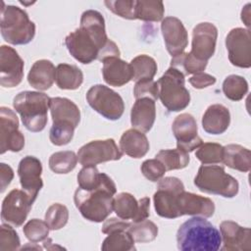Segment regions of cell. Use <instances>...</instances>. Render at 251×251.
<instances>
[{"label": "cell", "mask_w": 251, "mask_h": 251, "mask_svg": "<svg viewBox=\"0 0 251 251\" xmlns=\"http://www.w3.org/2000/svg\"><path fill=\"white\" fill-rule=\"evenodd\" d=\"M56 83L60 89H77L83 81V74L75 65L59 64L56 68Z\"/></svg>", "instance_id": "f1b7e54d"}, {"label": "cell", "mask_w": 251, "mask_h": 251, "mask_svg": "<svg viewBox=\"0 0 251 251\" xmlns=\"http://www.w3.org/2000/svg\"><path fill=\"white\" fill-rule=\"evenodd\" d=\"M86 100L95 112L110 121L119 120L125 111L121 95L103 84L91 86L86 93Z\"/></svg>", "instance_id": "9c48e42d"}, {"label": "cell", "mask_w": 251, "mask_h": 251, "mask_svg": "<svg viewBox=\"0 0 251 251\" xmlns=\"http://www.w3.org/2000/svg\"><path fill=\"white\" fill-rule=\"evenodd\" d=\"M14 177V172L13 169L5 164L1 163L0 164V191L4 192L6 187L11 183L12 179Z\"/></svg>", "instance_id": "c3c4849f"}, {"label": "cell", "mask_w": 251, "mask_h": 251, "mask_svg": "<svg viewBox=\"0 0 251 251\" xmlns=\"http://www.w3.org/2000/svg\"><path fill=\"white\" fill-rule=\"evenodd\" d=\"M164 12L162 1L135 0V19L145 22H159L163 20Z\"/></svg>", "instance_id": "4dcf8cb0"}, {"label": "cell", "mask_w": 251, "mask_h": 251, "mask_svg": "<svg viewBox=\"0 0 251 251\" xmlns=\"http://www.w3.org/2000/svg\"><path fill=\"white\" fill-rule=\"evenodd\" d=\"M132 71V80L140 81L146 79H153L157 73L156 61L145 54L138 55L129 63Z\"/></svg>", "instance_id": "f546056e"}, {"label": "cell", "mask_w": 251, "mask_h": 251, "mask_svg": "<svg viewBox=\"0 0 251 251\" xmlns=\"http://www.w3.org/2000/svg\"><path fill=\"white\" fill-rule=\"evenodd\" d=\"M140 203L134 196L127 192H121L114 197L113 211L116 215L123 220H131L136 223L139 215Z\"/></svg>", "instance_id": "83f0119b"}, {"label": "cell", "mask_w": 251, "mask_h": 251, "mask_svg": "<svg viewBox=\"0 0 251 251\" xmlns=\"http://www.w3.org/2000/svg\"><path fill=\"white\" fill-rule=\"evenodd\" d=\"M156 159H158L166 168V171L181 170L185 168L189 163V155L176 149H164L156 154Z\"/></svg>", "instance_id": "836d02e7"}, {"label": "cell", "mask_w": 251, "mask_h": 251, "mask_svg": "<svg viewBox=\"0 0 251 251\" xmlns=\"http://www.w3.org/2000/svg\"><path fill=\"white\" fill-rule=\"evenodd\" d=\"M68 220L69 210L65 205L60 203L52 204L45 213V222L52 230H58L64 227Z\"/></svg>", "instance_id": "ab89813d"}, {"label": "cell", "mask_w": 251, "mask_h": 251, "mask_svg": "<svg viewBox=\"0 0 251 251\" xmlns=\"http://www.w3.org/2000/svg\"><path fill=\"white\" fill-rule=\"evenodd\" d=\"M24 77V61L18 52L7 45L0 47V84L3 87H15Z\"/></svg>", "instance_id": "2e32d148"}, {"label": "cell", "mask_w": 251, "mask_h": 251, "mask_svg": "<svg viewBox=\"0 0 251 251\" xmlns=\"http://www.w3.org/2000/svg\"><path fill=\"white\" fill-rule=\"evenodd\" d=\"M250 30L243 27L232 28L226 37L229 62L238 68L251 67Z\"/></svg>", "instance_id": "4fadbf2b"}, {"label": "cell", "mask_w": 251, "mask_h": 251, "mask_svg": "<svg viewBox=\"0 0 251 251\" xmlns=\"http://www.w3.org/2000/svg\"><path fill=\"white\" fill-rule=\"evenodd\" d=\"M109 42L104 18L95 10L84 11L80 18L79 27L65 38L70 54L82 64L98 60Z\"/></svg>", "instance_id": "6da1fadb"}, {"label": "cell", "mask_w": 251, "mask_h": 251, "mask_svg": "<svg viewBox=\"0 0 251 251\" xmlns=\"http://www.w3.org/2000/svg\"><path fill=\"white\" fill-rule=\"evenodd\" d=\"M101 249L104 251H132L135 250L134 240L127 230H117L108 233Z\"/></svg>", "instance_id": "1f68e13d"}, {"label": "cell", "mask_w": 251, "mask_h": 251, "mask_svg": "<svg viewBox=\"0 0 251 251\" xmlns=\"http://www.w3.org/2000/svg\"><path fill=\"white\" fill-rule=\"evenodd\" d=\"M173 133L176 139V148L189 153L198 148L203 140L198 136V127L194 117L183 113L176 117L172 125Z\"/></svg>", "instance_id": "9a60e30c"}, {"label": "cell", "mask_w": 251, "mask_h": 251, "mask_svg": "<svg viewBox=\"0 0 251 251\" xmlns=\"http://www.w3.org/2000/svg\"><path fill=\"white\" fill-rule=\"evenodd\" d=\"M77 160L74 151L55 152L49 158V168L55 174H68L75 168Z\"/></svg>", "instance_id": "d590c367"}, {"label": "cell", "mask_w": 251, "mask_h": 251, "mask_svg": "<svg viewBox=\"0 0 251 251\" xmlns=\"http://www.w3.org/2000/svg\"><path fill=\"white\" fill-rule=\"evenodd\" d=\"M116 192V184L110 177L104 184L92 190H84L78 187L75 191L74 201L84 219L101 223L113 212V196Z\"/></svg>", "instance_id": "3957f363"}, {"label": "cell", "mask_w": 251, "mask_h": 251, "mask_svg": "<svg viewBox=\"0 0 251 251\" xmlns=\"http://www.w3.org/2000/svg\"><path fill=\"white\" fill-rule=\"evenodd\" d=\"M123 152L112 138L93 140L81 146L77 152L78 162L83 167L96 166L108 161L120 160Z\"/></svg>", "instance_id": "8fae6325"}, {"label": "cell", "mask_w": 251, "mask_h": 251, "mask_svg": "<svg viewBox=\"0 0 251 251\" xmlns=\"http://www.w3.org/2000/svg\"><path fill=\"white\" fill-rule=\"evenodd\" d=\"M184 76L181 72L170 67L157 81L159 98L171 112L181 111L189 105L190 94L184 86Z\"/></svg>", "instance_id": "ba28073f"}, {"label": "cell", "mask_w": 251, "mask_h": 251, "mask_svg": "<svg viewBox=\"0 0 251 251\" xmlns=\"http://www.w3.org/2000/svg\"><path fill=\"white\" fill-rule=\"evenodd\" d=\"M49 109L53 120L49 139L56 146L67 145L80 122V111L72 100L64 97L51 98Z\"/></svg>", "instance_id": "277c9868"}, {"label": "cell", "mask_w": 251, "mask_h": 251, "mask_svg": "<svg viewBox=\"0 0 251 251\" xmlns=\"http://www.w3.org/2000/svg\"><path fill=\"white\" fill-rule=\"evenodd\" d=\"M127 231L134 242L147 243L153 241L158 235V226L149 220H143L137 223H130Z\"/></svg>", "instance_id": "8d00e7d4"}, {"label": "cell", "mask_w": 251, "mask_h": 251, "mask_svg": "<svg viewBox=\"0 0 251 251\" xmlns=\"http://www.w3.org/2000/svg\"><path fill=\"white\" fill-rule=\"evenodd\" d=\"M49 226L45 221L32 219L24 226V233L31 242L44 241L49 234Z\"/></svg>", "instance_id": "60d3db41"}, {"label": "cell", "mask_w": 251, "mask_h": 251, "mask_svg": "<svg viewBox=\"0 0 251 251\" xmlns=\"http://www.w3.org/2000/svg\"><path fill=\"white\" fill-rule=\"evenodd\" d=\"M250 3L244 6V8L241 11V20L245 24V25L248 27L250 26Z\"/></svg>", "instance_id": "681fc988"}, {"label": "cell", "mask_w": 251, "mask_h": 251, "mask_svg": "<svg viewBox=\"0 0 251 251\" xmlns=\"http://www.w3.org/2000/svg\"><path fill=\"white\" fill-rule=\"evenodd\" d=\"M41 174L42 165L36 157L25 156L20 161L18 167L20 183L33 202L43 186Z\"/></svg>", "instance_id": "ac0fdd59"}, {"label": "cell", "mask_w": 251, "mask_h": 251, "mask_svg": "<svg viewBox=\"0 0 251 251\" xmlns=\"http://www.w3.org/2000/svg\"><path fill=\"white\" fill-rule=\"evenodd\" d=\"M176 210L178 217L189 215L210 218L214 215L215 204L208 197L184 190L176 198Z\"/></svg>", "instance_id": "44dd1931"}, {"label": "cell", "mask_w": 251, "mask_h": 251, "mask_svg": "<svg viewBox=\"0 0 251 251\" xmlns=\"http://www.w3.org/2000/svg\"><path fill=\"white\" fill-rule=\"evenodd\" d=\"M206 61H201L196 59L191 53H181L171 60V67L176 68L181 72L184 75H195L202 73L207 67Z\"/></svg>", "instance_id": "d6a6232c"}, {"label": "cell", "mask_w": 251, "mask_h": 251, "mask_svg": "<svg viewBox=\"0 0 251 251\" xmlns=\"http://www.w3.org/2000/svg\"><path fill=\"white\" fill-rule=\"evenodd\" d=\"M1 34L5 41L13 45H24L29 43L35 35V25L23 9L2 3Z\"/></svg>", "instance_id": "8992f818"}, {"label": "cell", "mask_w": 251, "mask_h": 251, "mask_svg": "<svg viewBox=\"0 0 251 251\" xmlns=\"http://www.w3.org/2000/svg\"><path fill=\"white\" fill-rule=\"evenodd\" d=\"M56 78V68L49 60L36 61L29 70L27 81L30 86L37 90L49 89Z\"/></svg>", "instance_id": "d4e9b609"}, {"label": "cell", "mask_w": 251, "mask_h": 251, "mask_svg": "<svg viewBox=\"0 0 251 251\" xmlns=\"http://www.w3.org/2000/svg\"><path fill=\"white\" fill-rule=\"evenodd\" d=\"M155 119V100L147 97L136 99L130 111V123L132 127L141 132H147L152 128Z\"/></svg>", "instance_id": "7402d4cb"}, {"label": "cell", "mask_w": 251, "mask_h": 251, "mask_svg": "<svg viewBox=\"0 0 251 251\" xmlns=\"http://www.w3.org/2000/svg\"><path fill=\"white\" fill-rule=\"evenodd\" d=\"M223 92L229 100L239 101L247 94L248 83L244 77L237 75H230L223 82Z\"/></svg>", "instance_id": "74e56055"}, {"label": "cell", "mask_w": 251, "mask_h": 251, "mask_svg": "<svg viewBox=\"0 0 251 251\" xmlns=\"http://www.w3.org/2000/svg\"><path fill=\"white\" fill-rule=\"evenodd\" d=\"M176 242L181 251H217L221 248L222 238L217 227L197 216L180 225Z\"/></svg>", "instance_id": "7a4b0ae2"}, {"label": "cell", "mask_w": 251, "mask_h": 251, "mask_svg": "<svg viewBox=\"0 0 251 251\" xmlns=\"http://www.w3.org/2000/svg\"><path fill=\"white\" fill-rule=\"evenodd\" d=\"M102 63V75L107 84L119 87L132 80L130 65L120 57H110L103 60Z\"/></svg>", "instance_id": "603a6c76"}, {"label": "cell", "mask_w": 251, "mask_h": 251, "mask_svg": "<svg viewBox=\"0 0 251 251\" xmlns=\"http://www.w3.org/2000/svg\"><path fill=\"white\" fill-rule=\"evenodd\" d=\"M195 186L202 192L232 198L238 193L239 184L236 178L225 172L224 167L202 165L194 177Z\"/></svg>", "instance_id": "52a82bcc"}, {"label": "cell", "mask_w": 251, "mask_h": 251, "mask_svg": "<svg viewBox=\"0 0 251 251\" xmlns=\"http://www.w3.org/2000/svg\"><path fill=\"white\" fill-rule=\"evenodd\" d=\"M32 204L33 201L25 191L20 189L11 190L2 202V222L16 227L21 226L26 220Z\"/></svg>", "instance_id": "7c38bea8"}, {"label": "cell", "mask_w": 251, "mask_h": 251, "mask_svg": "<svg viewBox=\"0 0 251 251\" xmlns=\"http://www.w3.org/2000/svg\"><path fill=\"white\" fill-rule=\"evenodd\" d=\"M50 97L39 91H23L13 100V106L21 115L22 122L26 129L39 132L47 124V112Z\"/></svg>", "instance_id": "5b68a950"}, {"label": "cell", "mask_w": 251, "mask_h": 251, "mask_svg": "<svg viewBox=\"0 0 251 251\" xmlns=\"http://www.w3.org/2000/svg\"><path fill=\"white\" fill-rule=\"evenodd\" d=\"M110 176L104 173H100L95 166L83 167L77 175L78 187L84 190L95 189L104 184Z\"/></svg>", "instance_id": "e575fe53"}, {"label": "cell", "mask_w": 251, "mask_h": 251, "mask_svg": "<svg viewBox=\"0 0 251 251\" xmlns=\"http://www.w3.org/2000/svg\"><path fill=\"white\" fill-rule=\"evenodd\" d=\"M223 163L233 170L247 173L251 168V152L239 144H228L224 147Z\"/></svg>", "instance_id": "4316f807"}, {"label": "cell", "mask_w": 251, "mask_h": 251, "mask_svg": "<svg viewBox=\"0 0 251 251\" xmlns=\"http://www.w3.org/2000/svg\"><path fill=\"white\" fill-rule=\"evenodd\" d=\"M182 191H184V185L179 178L175 176L161 178L158 183L157 191L153 196L157 215L166 219L177 218L176 198Z\"/></svg>", "instance_id": "30bf717a"}, {"label": "cell", "mask_w": 251, "mask_h": 251, "mask_svg": "<svg viewBox=\"0 0 251 251\" xmlns=\"http://www.w3.org/2000/svg\"><path fill=\"white\" fill-rule=\"evenodd\" d=\"M230 123V114L222 104H214L207 108L202 117L203 129L210 134L224 133Z\"/></svg>", "instance_id": "cb8c5ba5"}, {"label": "cell", "mask_w": 251, "mask_h": 251, "mask_svg": "<svg viewBox=\"0 0 251 251\" xmlns=\"http://www.w3.org/2000/svg\"><path fill=\"white\" fill-rule=\"evenodd\" d=\"M224 147L215 142L202 143L195 152L196 158L203 164H219L223 163Z\"/></svg>", "instance_id": "f35d334b"}, {"label": "cell", "mask_w": 251, "mask_h": 251, "mask_svg": "<svg viewBox=\"0 0 251 251\" xmlns=\"http://www.w3.org/2000/svg\"><path fill=\"white\" fill-rule=\"evenodd\" d=\"M223 251H242L251 249V230L232 221H224L220 225Z\"/></svg>", "instance_id": "ffe728a7"}, {"label": "cell", "mask_w": 251, "mask_h": 251, "mask_svg": "<svg viewBox=\"0 0 251 251\" xmlns=\"http://www.w3.org/2000/svg\"><path fill=\"white\" fill-rule=\"evenodd\" d=\"M129 226H130V223H128L126 220L120 219L119 217L118 218H111V219H108V220L106 219L103 226H102L101 231L103 233L108 234L110 232L117 231V230H127Z\"/></svg>", "instance_id": "bcb514c9"}, {"label": "cell", "mask_w": 251, "mask_h": 251, "mask_svg": "<svg viewBox=\"0 0 251 251\" xmlns=\"http://www.w3.org/2000/svg\"><path fill=\"white\" fill-rule=\"evenodd\" d=\"M158 93L159 90L157 81H154L153 79H146L135 82L133 88V94L135 99L147 97L156 101L159 98Z\"/></svg>", "instance_id": "f6af8a7d"}, {"label": "cell", "mask_w": 251, "mask_h": 251, "mask_svg": "<svg viewBox=\"0 0 251 251\" xmlns=\"http://www.w3.org/2000/svg\"><path fill=\"white\" fill-rule=\"evenodd\" d=\"M104 4L114 14L126 20H135V0H110Z\"/></svg>", "instance_id": "7bdbcfd3"}, {"label": "cell", "mask_w": 251, "mask_h": 251, "mask_svg": "<svg viewBox=\"0 0 251 251\" xmlns=\"http://www.w3.org/2000/svg\"><path fill=\"white\" fill-rule=\"evenodd\" d=\"M166 48L172 57L183 53L188 44V34L181 21L176 17H166L161 24Z\"/></svg>", "instance_id": "d6986e66"}, {"label": "cell", "mask_w": 251, "mask_h": 251, "mask_svg": "<svg viewBox=\"0 0 251 251\" xmlns=\"http://www.w3.org/2000/svg\"><path fill=\"white\" fill-rule=\"evenodd\" d=\"M149 147V141L144 132L135 128L126 130L120 139L121 151L131 158L139 159L145 156Z\"/></svg>", "instance_id": "484cf974"}, {"label": "cell", "mask_w": 251, "mask_h": 251, "mask_svg": "<svg viewBox=\"0 0 251 251\" xmlns=\"http://www.w3.org/2000/svg\"><path fill=\"white\" fill-rule=\"evenodd\" d=\"M142 175L150 181L156 182L163 178L166 168L158 159H149L142 163L140 167Z\"/></svg>", "instance_id": "ee69618b"}, {"label": "cell", "mask_w": 251, "mask_h": 251, "mask_svg": "<svg viewBox=\"0 0 251 251\" xmlns=\"http://www.w3.org/2000/svg\"><path fill=\"white\" fill-rule=\"evenodd\" d=\"M25 146V136L19 130V120L13 110L0 108V153L19 152Z\"/></svg>", "instance_id": "5bb4252c"}, {"label": "cell", "mask_w": 251, "mask_h": 251, "mask_svg": "<svg viewBox=\"0 0 251 251\" xmlns=\"http://www.w3.org/2000/svg\"><path fill=\"white\" fill-rule=\"evenodd\" d=\"M21 241L17 231L9 224H3L0 226V250L13 251L20 248Z\"/></svg>", "instance_id": "b9f144b4"}, {"label": "cell", "mask_w": 251, "mask_h": 251, "mask_svg": "<svg viewBox=\"0 0 251 251\" xmlns=\"http://www.w3.org/2000/svg\"><path fill=\"white\" fill-rule=\"evenodd\" d=\"M218 37V29L211 23H200L192 31L191 55L201 61H206L214 55Z\"/></svg>", "instance_id": "e0dca14e"}, {"label": "cell", "mask_w": 251, "mask_h": 251, "mask_svg": "<svg viewBox=\"0 0 251 251\" xmlns=\"http://www.w3.org/2000/svg\"><path fill=\"white\" fill-rule=\"evenodd\" d=\"M188 81L194 88L202 89L214 84L216 82V77L209 74L199 73L190 76L188 78Z\"/></svg>", "instance_id": "7dc6e473"}]
</instances>
